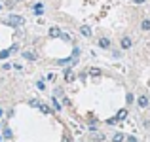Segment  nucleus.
<instances>
[{
    "label": "nucleus",
    "mask_w": 150,
    "mask_h": 142,
    "mask_svg": "<svg viewBox=\"0 0 150 142\" xmlns=\"http://www.w3.org/2000/svg\"><path fill=\"white\" fill-rule=\"evenodd\" d=\"M8 23H10V25H13V27H21L23 23H25V19L19 17V15H10V17H8Z\"/></svg>",
    "instance_id": "1"
},
{
    "label": "nucleus",
    "mask_w": 150,
    "mask_h": 142,
    "mask_svg": "<svg viewBox=\"0 0 150 142\" xmlns=\"http://www.w3.org/2000/svg\"><path fill=\"white\" fill-rule=\"evenodd\" d=\"M120 46H122V49H129V47L133 46L131 38H129V36H124V38H122V40H120Z\"/></svg>",
    "instance_id": "2"
},
{
    "label": "nucleus",
    "mask_w": 150,
    "mask_h": 142,
    "mask_svg": "<svg viewBox=\"0 0 150 142\" xmlns=\"http://www.w3.org/2000/svg\"><path fill=\"white\" fill-rule=\"evenodd\" d=\"M137 104H139L141 108H146V106H148V97H146V95H141L139 101H137Z\"/></svg>",
    "instance_id": "3"
},
{
    "label": "nucleus",
    "mask_w": 150,
    "mask_h": 142,
    "mask_svg": "<svg viewBox=\"0 0 150 142\" xmlns=\"http://www.w3.org/2000/svg\"><path fill=\"white\" fill-rule=\"evenodd\" d=\"M99 47L108 49V47H110V40H108V38H101V40H99Z\"/></svg>",
    "instance_id": "4"
},
{
    "label": "nucleus",
    "mask_w": 150,
    "mask_h": 142,
    "mask_svg": "<svg viewBox=\"0 0 150 142\" xmlns=\"http://www.w3.org/2000/svg\"><path fill=\"white\" fill-rule=\"evenodd\" d=\"M23 57H25L27 61H36V55H34L33 51H23Z\"/></svg>",
    "instance_id": "5"
},
{
    "label": "nucleus",
    "mask_w": 150,
    "mask_h": 142,
    "mask_svg": "<svg viewBox=\"0 0 150 142\" xmlns=\"http://www.w3.org/2000/svg\"><path fill=\"white\" fill-rule=\"evenodd\" d=\"M50 36H51V38H57V36H61V30H59L57 27H51V29H50Z\"/></svg>",
    "instance_id": "6"
},
{
    "label": "nucleus",
    "mask_w": 150,
    "mask_h": 142,
    "mask_svg": "<svg viewBox=\"0 0 150 142\" xmlns=\"http://www.w3.org/2000/svg\"><path fill=\"white\" fill-rule=\"evenodd\" d=\"M80 32L84 34V36H88V38L91 36V29H89V27H86V25H84V27H80Z\"/></svg>",
    "instance_id": "7"
},
{
    "label": "nucleus",
    "mask_w": 150,
    "mask_h": 142,
    "mask_svg": "<svg viewBox=\"0 0 150 142\" xmlns=\"http://www.w3.org/2000/svg\"><path fill=\"white\" fill-rule=\"evenodd\" d=\"M65 80H67V82H72V80H74V74H72V70H70V68L65 70Z\"/></svg>",
    "instance_id": "8"
},
{
    "label": "nucleus",
    "mask_w": 150,
    "mask_h": 142,
    "mask_svg": "<svg viewBox=\"0 0 150 142\" xmlns=\"http://www.w3.org/2000/svg\"><path fill=\"white\" fill-rule=\"evenodd\" d=\"M125 116H127V110H120V112L116 114V117H114V120H116V121H118V120H124Z\"/></svg>",
    "instance_id": "9"
},
{
    "label": "nucleus",
    "mask_w": 150,
    "mask_h": 142,
    "mask_svg": "<svg viewBox=\"0 0 150 142\" xmlns=\"http://www.w3.org/2000/svg\"><path fill=\"white\" fill-rule=\"evenodd\" d=\"M34 13L42 15V13H44V6H42V4H36V6H34Z\"/></svg>",
    "instance_id": "10"
},
{
    "label": "nucleus",
    "mask_w": 150,
    "mask_h": 142,
    "mask_svg": "<svg viewBox=\"0 0 150 142\" xmlns=\"http://www.w3.org/2000/svg\"><path fill=\"white\" fill-rule=\"evenodd\" d=\"M141 29H143V30H150V19H144V21L141 23Z\"/></svg>",
    "instance_id": "11"
},
{
    "label": "nucleus",
    "mask_w": 150,
    "mask_h": 142,
    "mask_svg": "<svg viewBox=\"0 0 150 142\" xmlns=\"http://www.w3.org/2000/svg\"><path fill=\"white\" fill-rule=\"evenodd\" d=\"M88 72L91 74V76H101V70H99V68H95V66H93V68H89Z\"/></svg>",
    "instance_id": "12"
},
{
    "label": "nucleus",
    "mask_w": 150,
    "mask_h": 142,
    "mask_svg": "<svg viewBox=\"0 0 150 142\" xmlns=\"http://www.w3.org/2000/svg\"><path fill=\"white\" fill-rule=\"evenodd\" d=\"M122 140H124V135H122V133H116L114 138H112V142H122Z\"/></svg>",
    "instance_id": "13"
},
{
    "label": "nucleus",
    "mask_w": 150,
    "mask_h": 142,
    "mask_svg": "<svg viewBox=\"0 0 150 142\" xmlns=\"http://www.w3.org/2000/svg\"><path fill=\"white\" fill-rule=\"evenodd\" d=\"M38 108H40V110H42L44 114H50V108H48L46 104H38Z\"/></svg>",
    "instance_id": "14"
},
{
    "label": "nucleus",
    "mask_w": 150,
    "mask_h": 142,
    "mask_svg": "<svg viewBox=\"0 0 150 142\" xmlns=\"http://www.w3.org/2000/svg\"><path fill=\"white\" fill-rule=\"evenodd\" d=\"M11 51L8 49V51H0V59H8V55H10Z\"/></svg>",
    "instance_id": "15"
},
{
    "label": "nucleus",
    "mask_w": 150,
    "mask_h": 142,
    "mask_svg": "<svg viewBox=\"0 0 150 142\" xmlns=\"http://www.w3.org/2000/svg\"><path fill=\"white\" fill-rule=\"evenodd\" d=\"M125 101H127L129 104H131V102H133V95H131V93H127V97H125Z\"/></svg>",
    "instance_id": "16"
},
{
    "label": "nucleus",
    "mask_w": 150,
    "mask_h": 142,
    "mask_svg": "<svg viewBox=\"0 0 150 142\" xmlns=\"http://www.w3.org/2000/svg\"><path fill=\"white\" fill-rule=\"evenodd\" d=\"M53 108H55V110H61V104H59V102L55 101V98H53Z\"/></svg>",
    "instance_id": "17"
},
{
    "label": "nucleus",
    "mask_w": 150,
    "mask_h": 142,
    "mask_svg": "<svg viewBox=\"0 0 150 142\" xmlns=\"http://www.w3.org/2000/svg\"><path fill=\"white\" fill-rule=\"evenodd\" d=\"M63 142H72V138L69 135H63Z\"/></svg>",
    "instance_id": "18"
},
{
    "label": "nucleus",
    "mask_w": 150,
    "mask_h": 142,
    "mask_svg": "<svg viewBox=\"0 0 150 142\" xmlns=\"http://www.w3.org/2000/svg\"><path fill=\"white\" fill-rule=\"evenodd\" d=\"M4 136H6V138H10V136H11V131H10V129H6V131H4Z\"/></svg>",
    "instance_id": "19"
},
{
    "label": "nucleus",
    "mask_w": 150,
    "mask_h": 142,
    "mask_svg": "<svg viewBox=\"0 0 150 142\" xmlns=\"http://www.w3.org/2000/svg\"><path fill=\"white\" fill-rule=\"evenodd\" d=\"M36 85H38V89H46V84H44V82H38Z\"/></svg>",
    "instance_id": "20"
},
{
    "label": "nucleus",
    "mask_w": 150,
    "mask_h": 142,
    "mask_svg": "<svg viewBox=\"0 0 150 142\" xmlns=\"http://www.w3.org/2000/svg\"><path fill=\"white\" fill-rule=\"evenodd\" d=\"M103 138H105L103 135H95V136H93V140H103Z\"/></svg>",
    "instance_id": "21"
},
{
    "label": "nucleus",
    "mask_w": 150,
    "mask_h": 142,
    "mask_svg": "<svg viewBox=\"0 0 150 142\" xmlns=\"http://www.w3.org/2000/svg\"><path fill=\"white\" fill-rule=\"evenodd\" d=\"M135 4H144V0H133Z\"/></svg>",
    "instance_id": "22"
},
{
    "label": "nucleus",
    "mask_w": 150,
    "mask_h": 142,
    "mask_svg": "<svg viewBox=\"0 0 150 142\" xmlns=\"http://www.w3.org/2000/svg\"><path fill=\"white\" fill-rule=\"evenodd\" d=\"M129 142H137V138L135 136H129Z\"/></svg>",
    "instance_id": "23"
},
{
    "label": "nucleus",
    "mask_w": 150,
    "mask_h": 142,
    "mask_svg": "<svg viewBox=\"0 0 150 142\" xmlns=\"http://www.w3.org/2000/svg\"><path fill=\"white\" fill-rule=\"evenodd\" d=\"M0 10H2V4H0Z\"/></svg>",
    "instance_id": "24"
},
{
    "label": "nucleus",
    "mask_w": 150,
    "mask_h": 142,
    "mask_svg": "<svg viewBox=\"0 0 150 142\" xmlns=\"http://www.w3.org/2000/svg\"><path fill=\"white\" fill-rule=\"evenodd\" d=\"M0 140H2V136H0Z\"/></svg>",
    "instance_id": "25"
}]
</instances>
